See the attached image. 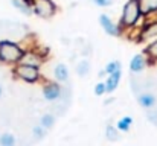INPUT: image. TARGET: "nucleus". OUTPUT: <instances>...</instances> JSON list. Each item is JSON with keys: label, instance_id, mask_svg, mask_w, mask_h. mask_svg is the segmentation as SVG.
Segmentation results:
<instances>
[{"label": "nucleus", "instance_id": "nucleus-1", "mask_svg": "<svg viewBox=\"0 0 157 146\" xmlns=\"http://www.w3.org/2000/svg\"><path fill=\"white\" fill-rule=\"evenodd\" d=\"M144 18L139 0H128L122 9V15L119 20V26L122 28V31H131L137 28L139 20Z\"/></svg>", "mask_w": 157, "mask_h": 146}, {"label": "nucleus", "instance_id": "nucleus-2", "mask_svg": "<svg viewBox=\"0 0 157 146\" xmlns=\"http://www.w3.org/2000/svg\"><path fill=\"white\" fill-rule=\"evenodd\" d=\"M25 47L15 41L11 40H2L0 41V62L6 66H15L23 55Z\"/></svg>", "mask_w": 157, "mask_h": 146}, {"label": "nucleus", "instance_id": "nucleus-3", "mask_svg": "<svg viewBox=\"0 0 157 146\" xmlns=\"http://www.w3.org/2000/svg\"><path fill=\"white\" fill-rule=\"evenodd\" d=\"M12 73L17 79H21L28 84H35L41 79V72L38 67H32V66H26V64H20L17 62L15 66H12Z\"/></svg>", "mask_w": 157, "mask_h": 146}, {"label": "nucleus", "instance_id": "nucleus-4", "mask_svg": "<svg viewBox=\"0 0 157 146\" xmlns=\"http://www.w3.org/2000/svg\"><path fill=\"white\" fill-rule=\"evenodd\" d=\"M32 14L41 17V18H51L56 12V5L53 0H32Z\"/></svg>", "mask_w": 157, "mask_h": 146}, {"label": "nucleus", "instance_id": "nucleus-5", "mask_svg": "<svg viewBox=\"0 0 157 146\" xmlns=\"http://www.w3.org/2000/svg\"><path fill=\"white\" fill-rule=\"evenodd\" d=\"M44 53L40 52L38 49H25L23 55L20 56L18 62L20 64H26V66H32V67H41L44 62Z\"/></svg>", "mask_w": 157, "mask_h": 146}, {"label": "nucleus", "instance_id": "nucleus-6", "mask_svg": "<svg viewBox=\"0 0 157 146\" xmlns=\"http://www.w3.org/2000/svg\"><path fill=\"white\" fill-rule=\"evenodd\" d=\"M154 38H157V17L151 18L140 29H137V41L147 43V41H151Z\"/></svg>", "mask_w": 157, "mask_h": 146}, {"label": "nucleus", "instance_id": "nucleus-7", "mask_svg": "<svg viewBox=\"0 0 157 146\" xmlns=\"http://www.w3.org/2000/svg\"><path fill=\"white\" fill-rule=\"evenodd\" d=\"M99 24H101V28L104 29L105 34L110 35V37H121V35L124 34V31H122V28L119 26V23L116 24V23L110 18V15H107V14H101V15H99Z\"/></svg>", "mask_w": 157, "mask_h": 146}, {"label": "nucleus", "instance_id": "nucleus-8", "mask_svg": "<svg viewBox=\"0 0 157 146\" xmlns=\"http://www.w3.org/2000/svg\"><path fill=\"white\" fill-rule=\"evenodd\" d=\"M63 95V87L59 85V82L56 81H49L43 85V97L49 102L58 100Z\"/></svg>", "mask_w": 157, "mask_h": 146}, {"label": "nucleus", "instance_id": "nucleus-9", "mask_svg": "<svg viewBox=\"0 0 157 146\" xmlns=\"http://www.w3.org/2000/svg\"><path fill=\"white\" fill-rule=\"evenodd\" d=\"M148 64H150V59H148L147 55L142 52V53H137V55H134V56L131 58V61H130V70H131L133 73H139V72L145 70V69L148 67Z\"/></svg>", "mask_w": 157, "mask_h": 146}, {"label": "nucleus", "instance_id": "nucleus-10", "mask_svg": "<svg viewBox=\"0 0 157 146\" xmlns=\"http://www.w3.org/2000/svg\"><path fill=\"white\" fill-rule=\"evenodd\" d=\"M121 78H122V70H116L113 73H108V76H107V79H105V82H104L105 93H113L117 88V85L121 82Z\"/></svg>", "mask_w": 157, "mask_h": 146}, {"label": "nucleus", "instance_id": "nucleus-11", "mask_svg": "<svg viewBox=\"0 0 157 146\" xmlns=\"http://www.w3.org/2000/svg\"><path fill=\"white\" fill-rule=\"evenodd\" d=\"M53 78L56 82H67L69 81V69L66 64L63 62H58L55 67H53Z\"/></svg>", "mask_w": 157, "mask_h": 146}, {"label": "nucleus", "instance_id": "nucleus-12", "mask_svg": "<svg viewBox=\"0 0 157 146\" xmlns=\"http://www.w3.org/2000/svg\"><path fill=\"white\" fill-rule=\"evenodd\" d=\"M144 17H153L157 14V0H139Z\"/></svg>", "mask_w": 157, "mask_h": 146}, {"label": "nucleus", "instance_id": "nucleus-13", "mask_svg": "<svg viewBox=\"0 0 157 146\" xmlns=\"http://www.w3.org/2000/svg\"><path fill=\"white\" fill-rule=\"evenodd\" d=\"M144 53L147 55V58L150 59V64L157 62V38L151 40L150 44L147 46V49L144 50Z\"/></svg>", "mask_w": 157, "mask_h": 146}, {"label": "nucleus", "instance_id": "nucleus-14", "mask_svg": "<svg viewBox=\"0 0 157 146\" xmlns=\"http://www.w3.org/2000/svg\"><path fill=\"white\" fill-rule=\"evenodd\" d=\"M131 125H133V117H131V116H124V117H121V119L117 120L116 128H117V131L127 133V131H130Z\"/></svg>", "mask_w": 157, "mask_h": 146}, {"label": "nucleus", "instance_id": "nucleus-15", "mask_svg": "<svg viewBox=\"0 0 157 146\" xmlns=\"http://www.w3.org/2000/svg\"><path fill=\"white\" fill-rule=\"evenodd\" d=\"M137 102H139V105L144 107V108H151V107L156 103V97H154V95L144 93V95H140V96L137 97Z\"/></svg>", "mask_w": 157, "mask_h": 146}, {"label": "nucleus", "instance_id": "nucleus-16", "mask_svg": "<svg viewBox=\"0 0 157 146\" xmlns=\"http://www.w3.org/2000/svg\"><path fill=\"white\" fill-rule=\"evenodd\" d=\"M11 2V5L17 9V11H20L21 14H25V15H32V8L29 6V5H26L23 0H9Z\"/></svg>", "mask_w": 157, "mask_h": 146}, {"label": "nucleus", "instance_id": "nucleus-17", "mask_svg": "<svg viewBox=\"0 0 157 146\" xmlns=\"http://www.w3.org/2000/svg\"><path fill=\"white\" fill-rule=\"evenodd\" d=\"M40 125L44 128V129H51L53 128V125H55V116L53 114H43L41 116V119H40Z\"/></svg>", "mask_w": 157, "mask_h": 146}, {"label": "nucleus", "instance_id": "nucleus-18", "mask_svg": "<svg viewBox=\"0 0 157 146\" xmlns=\"http://www.w3.org/2000/svg\"><path fill=\"white\" fill-rule=\"evenodd\" d=\"M89 72H90V62L87 61V59H82V61H79L78 62V66H76V73L79 75V76H87L89 75Z\"/></svg>", "mask_w": 157, "mask_h": 146}, {"label": "nucleus", "instance_id": "nucleus-19", "mask_svg": "<svg viewBox=\"0 0 157 146\" xmlns=\"http://www.w3.org/2000/svg\"><path fill=\"white\" fill-rule=\"evenodd\" d=\"M105 137L110 140V142H116L119 140V134H117V128L113 126V125H108L105 128Z\"/></svg>", "mask_w": 157, "mask_h": 146}, {"label": "nucleus", "instance_id": "nucleus-20", "mask_svg": "<svg viewBox=\"0 0 157 146\" xmlns=\"http://www.w3.org/2000/svg\"><path fill=\"white\" fill-rule=\"evenodd\" d=\"M0 145L2 146H14L15 145V137L9 133H5L0 136Z\"/></svg>", "mask_w": 157, "mask_h": 146}, {"label": "nucleus", "instance_id": "nucleus-21", "mask_svg": "<svg viewBox=\"0 0 157 146\" xmlns=\"http://www.w3.org/2000/svg\"><path fill=\"white\" fill-rule=\"evenodd\" d=\"M116 70H122V62L121 61H110L107 66H105L104 72L108 75V73H113V72H116Z\"/></svg>", "mask_w": 157, "mask_h": 146}, {"label": "nucleus", "instance_id": "nucleus-22", "mask_svg": "<svg viewBox=\"0 0 157 146\" xmlns=\"http://www.w3.org/2000/svg\"><path fill=\"white\" fill-rule=\"evenodd\" d=\"M46 131H48V129H44L41 125H37V126H34V129H32L35 139H38V140H41V139L46 137Z\"/></svg>", "mask_w": 157, "mask_h": 146}, {"label": "nucleus", "instance_id": "nucleus-23", "mask_svg": "<svg viewBox=\"0 0 157 146\" xmlns=\"http://www.w3.org/2000/svg\"><path fill=\"white\" fill-rule=\"evenodd\" d=\"M113 2L114 0H92V3L96 5V6H99V8H108V6L113 5Z\"/></svg>", "mask_w": 157, "mask_h": 146}, {"label": "nucleus", "instance_id": "nucleus-24", "mask_svg": "<svg viewBox=\"0 0 157 146\" xmlns=\"http://www.w3.org/2000/svg\"><path fill=\"white\" fill-rule=\"evenodd\" d=\"M95 95H96V96H102V95H105V84L104 82H98V84L95 85Z\"/></svg>", "mask_w": 157, "mask_h": 146}, {"label": "nucleus", "instance_id": "nucleus-25", "mask_svg": "<svg viewBox=\"0 0 157 146\" xmlns=\"http://www.w3.org/2000/svg\"><path fill=\"white\" fill-rule=\"evenodd\" d=\"M98 76H99V78H104V76H105V72H104V70H101V72L98 73Z\"/></svg>", "mask_w": 157, "mask_h": 146}, {"label": "nucleus", "instance_id": "nucleus-26", "mask_svg": "<svg viewBox=\"0 0 157 146\" xmlns=\"http://www.w3.org/2000/svg\"><path fill=\"white\" fill-rule=\"evenodd\" d=\"M2 95H3V88H2V85H0V97H2Z\"/></svg>", "mask_w": 157, "mask_h": 146}]
</instances>
